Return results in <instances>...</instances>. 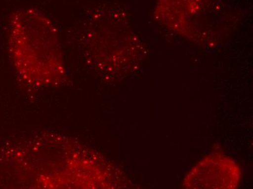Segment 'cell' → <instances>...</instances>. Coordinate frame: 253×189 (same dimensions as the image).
<instances>
[{
  "label": "cell",
  "mask_w": 253,
  "mask_h": 189,
  "mask_svg": "<svg viewBox=\"0 0 253 189\" xmlns=\"http://www.w3.org/2000/svg\"><path fill=\"white\" fill-rule=\"evenodd\" d=\"M8 47L15 71L31 85H51L62 81L66 69L58 30L40 10L24 8L10 15Z\"/></svg>",
  "instance_id": "1"
},
{
  "label": "cell",
  "mask_w": 253,
  "mask_h": 189,
  "mask_svg": "<svg viewBox=\"0 0 253 189\" xmlns=\"http://www.w3.org/2000/svg\"><path fill=\"white\" fill-rule=\"evenodd\" d=\"M240 166L220 153L210 155L196 164L183 180L185 189H236L240 184Z\"/></svg>",
  "instance_id": "2"
}]
</instances>
